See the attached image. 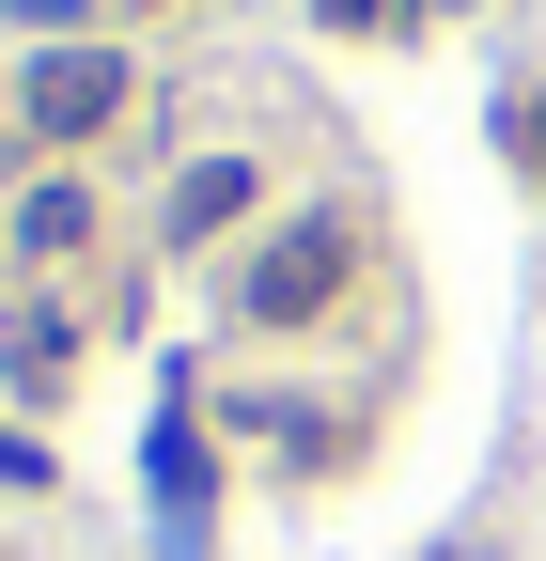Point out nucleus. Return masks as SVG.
<instances>
[{
	"mask_svg": "<svg viewBox=\"0 0 546 561\" xmlns=\"http://www.w3.org/2000/svg\"><path fill=\"white\" fill-rule=\"evenodd\" d=\"M0 359H16V375H32V390H47V375H62V359H79V328H62V312H0Z\"/></svg>",
	"mask_w": 546,
	"mask_h": 561,
	"instance_id": "5",
	"label": "nucleus"
},
{
	"mask_svg": "<svg viewBox=\"0 0 546 561\" xmlns=\"http://www.w3.org/2000/svg\"><path fill=\"white\" fill-rule=\"evenodd\" d=\"M16 250H32V265L94 250V187H32V203H16Z\"/></svg>",
	"mask_w": 546,
	"mask_h": 561,
	"instance_id": "4",
	"label": "nucleus"
},
{
	"mask_svg": "<svg viewBox=\"0 0 546 561\" xmlns=\"http://www.w3.org/2000/svg\"><path fill=\"white\" fill-rule=\"evenodd\" d=\"M110 110H125V47H47L32 62V125L47 140H94Z\"/></svg>",
	"mask_w": 546,
	"mask_h": 561,
	"instance_id": "2",
	"label": "nucleus"
},
{
	"mask_svg": "<svg viewBox=\"0 0 546 561\" xmlns=\"http://www.w3.org/2000/svg\"><path fill=\"white\" fill-rule=\"evenodd\" d=\"M328 297H344V219H282V234L250 250V280H235L250 328H312Z\"/></svg>",
	"mask_w": 546,
	"mask_h": 561,
	"instance_id": "1",
	"label": "nucleus"
},
{
	"mask_svg": "<svg viewBox=\"0 0 546 561\" xmlns=\"http://www.w3.org/2000/svg\"><path fill=\"white\" fill-rule=\"evenodd\" d=\"M235 219H250V157H187L172 172V234L203 250V234H235Z\"/></svg>",
	"mask_w": 546,
	"mask_h": 561,
	"instance_id": "3",
	"label": "nucleus"
},
{
	"mask_svg": "<svg viewBox=\"0 0 546 561\" xmlns=\"http://www.w3.org/2000/svg\"><path fill=\"white\" fill-rule=\"evenodd\" d=\"M328 16H344V32H375V16H390V0H328Z\"/></svg>",
	"mask_w": 546,
	"mask_h": 561,
	"instance_id": "6",
	"label": "nucleus"
}]
</instances>
